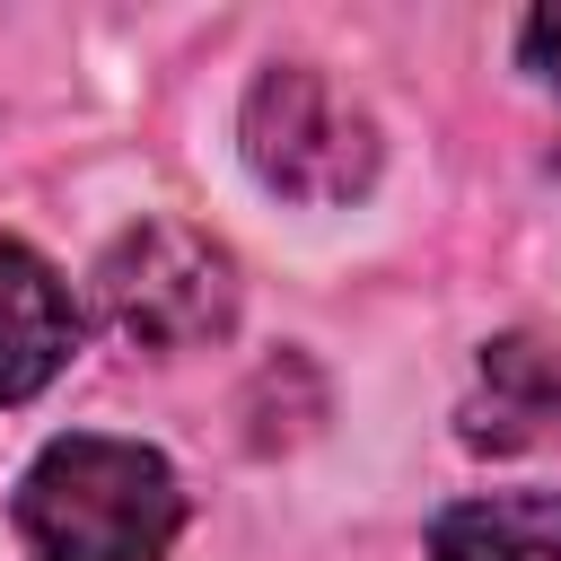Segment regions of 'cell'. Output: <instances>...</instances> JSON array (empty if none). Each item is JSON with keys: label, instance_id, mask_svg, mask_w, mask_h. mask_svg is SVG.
<instances>
[{"label": "cell", "instance_id": "cell-4", "mask_svg": "<svg viewBox=\"0 0 561 561\" xmlns=\"http://www.w3.org/2000/svg\"><path fill=\"white\" fill-rule=\"evenodd\" d=\"M70 351H79V307H70L61 272L35 245L0 237V412L35 403L70 368Z\"/></svg>", "mask_w": 561, "mask_h": 561}, {"label": "cell", "instance_id": "cell-2", "mask_svg": "<svg viewBox=\"0 0 561 561\" xmlns=\"http://www.w3.org/2000/svg\"><path fill=\"white\" fill-rule=\"evenodd\" d=\"M237 140H245V167L263 193L298 202V210H342L377 184L386 167V140L368 123L359 96H342L324 70L307 61H272L254 88H245V114H237Z\"/></svg>", "mask_w": 561, "mask_h": 561}, {"label": "cell", "instance_id": "cell-6", "mask_svg": "<svg viewBox=\"0 0 561 561\" xmlns=\"http://www.w3.org/2000/svg\"><path fill=\"white\" fill-rule=\"evenodd\" d=\"M430 561H561V491L456 500L430 526Z\"/></svg>", "mask_w": 561, "mask_h": 561}, {"label": "cell", "instance_id": "cell-3", "mask_svg": "<svg viewBox=\"0 0 561 561\" xmlns=\"http://www.w3.org/2000/svg\"><path fill=\"white\" fill-rule=\"evenodd\" d=\"M96 316L131 351H202L237 324V254L193 219H140L96 254Z\"/></svg>", "mask_w": 561, "mask_h": 561}, {"label": "cell", "instance_id": "cell-7", "mask_svg": "<svg viewBox=\"0 0 561 561\" xmlns=\"http://www.w3.org/2000/svg\"><path fill=\"white\" fill-rule=\"evenodd\" d=\"M517 44H526V70H535L543 88H561V0H543V9L526 18V35H517Z\"/></svg>", "mask_w": 561, "mask_h": 561}, {"label": "cell", "instance_id": "cell-1", "mask_svg": "<svg viewBox=\"0 0 561 561\" xmlns=\"http://www.w3.org/2000/svg\"><path fill=\"white\" fill-rule=\"evenodd\" d=\"M18 535L35 561H167L184 535V482L140 438L70 430L18 473Z\"/></svg>", "mask_w": 561, "mask_h": 561}, {"label": "cell", "instance_id": "cell-5", "mask_svg": "<svg viewBox=\"0 0 561 561\" xmlns=\"http://www.w3.org/2000/svg\"><path fill=\"white\" fill-rule=\"evenodd\" d=\"M456 438L473 456H517L561 438V359L535 333H500L473 368V394L456 412Z\"/></svg>", "mask_w": 561, "mask_h": 561}]
</instances>
